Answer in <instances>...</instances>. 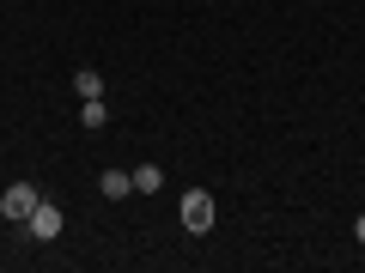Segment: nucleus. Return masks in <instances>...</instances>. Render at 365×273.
Masks as SVG:
<instances>
[{
	"label": "nucleus",
	"mask_w": 365,
	"mask_h": 273,
	"mask_svg": "<svg viewBox=\"0 0 365 273\" xmlns=\"http://www.w3.org/2000/svg\"><path fill=\"white\" fill-rule=\"evenodd\" d=\"M182 231H213V195L207 188H189V195H182Z\"/></svg>",
	"instance_id": "1"
},
{
	"label": "nucleus",
	"mask_w": 365,
	"mask_h": 273,
	"mask_svg": "<svg viewBox=\"0 0 365 273\" xmlns=\"http://www.w3.org/2000/svg\"><path fill=\"white\" fill-rule=\"evenodd\" d=\"M37 188H31V182H13V188H6V195H0V213H6V219H13V225H25L31 219V213H37Z\"/></svg>",
	"instance_id": "2"
},
{
	"label": "nucleus",
	"mask_w": 365,
	"mask_h": 273,
	"mask_svg": "<svg viewBox=\"0 0 365 273\" xmlns=\"http://www.w3.org/2000/svg\"><path fill=\"white\" fill-rule=\"evenodd\" d=\"M61 207H49V200H37V213H31V219H25V231L31 237H37V243H55V237H61Z\"/></svg>",
	"instance_id": "3"
},
{
	"label": "nucleus",
	"mask_w": 365,
	"mask_h": 273,
	"mask_svg": "<svg viewBox=\"0 0 365 273\" xmlns=\"http://www.w3.org/2000/svg\"><path fill=\"white\" fill-rule=\"evenodd\" d=\"M98 188H104V200H128L134 195V170H104Z\"/></svg>",
	"instance_id": "4"
},
{
	"label": "nucleus",
	"mask_w": 365,
	"mask_h": 273,
	"mask_svg": "<svg viewBox=\"0 0 365 273\" xmlns=\"http://www.w3.org/2000/svg\"><path fill=\"white\" fill-rule=\"evenodd\" d=\"M165 188V170L158 164H134V195H158Z\"/></svg>",
	"instance_id": "5"
},
{
	"label": "nucleus",
	"mask_w": 365,
	"mask_h": 273,
	"mask_svg": "<svg viewBox=\"0 0 365 273\" xmlns=\"http://www.w3.org/2000/svg\"><path fill=\"white\" fill-rule=\"evenodd\" d=\"M104 97H79V122H86V128H104Z\"/></svg>",
	"instance_id": "6"
},
{
	"label": "nucleus",
	"mask_w": 365,
	"mask_h": 273,
	"mask_svg": "<svg viewBox=\"0 0 365 273\" xmlns=\"http://www.w3.org/2000/svg\"><path fill=\"white\" fill-rule=\"evenodd\" d=\"M73 91H79V97H104V79L91 73V67H79V73H73Z\"/></svg>",
	"instance_id": "7"
},
{
	"label": "nucleus",
	"mask_w": 365,
	"mask_h": 273,
	"mask_svg": "<svg viewBox=\"0 0 365 273\" xmlns=\"http://www.w3.org/2000/svg\"><path fill=\"white\" fill-rule=\"evenodd\" d=\"M353 231H359V243H365V213H359V219H353Z\"/></svg>",
	"instance_id": "8"
}]
</instances>
